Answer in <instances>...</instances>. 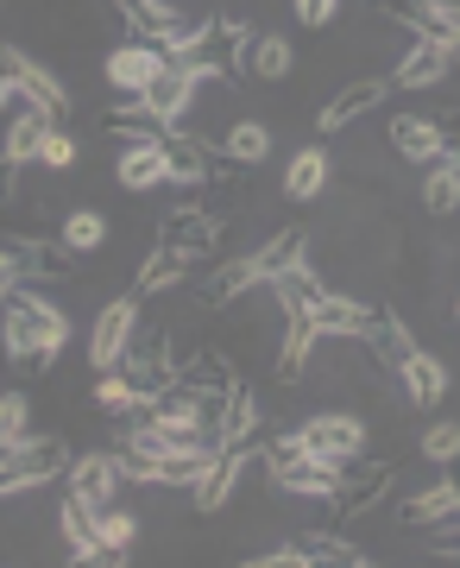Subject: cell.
I'll list each match as a JSON object with an SVG mask.
<instances>
[{
	"mask_svg": "<svg viewBox=\"0 0 460 568\" xmlns=\"http://www.w3.org/2000/svg\"><path fill=\"white\" fill-rule=\"evenodd\" d=\"M159 63H164V51L152 39H126V44L108 51V82H114L121 95H145V82L159 77Z\"/></svg>",
	"mask_w": 460,
	"mask_h": 568,
	"instance_id": "cell-7",
	"label": "cell"
},
{
	"mask_svg": "<svg viewBox=\"0 0 460 568\" xmlns=\"http://www.w3.org/2000/svg\"><path fill=\"white\" fill-rule=\"evenodd\" d=\"M391 152L410 164H436L441 159V126L422 121V114H398L391 121Z\"/></svg>",
	"mask_w": 460,
	"mask_h": 568,
	"instance_id": "cell-16",
	"label": "cell"
},
{
	"mask_svg": "<svg viewBox=\"0 0 460 568\" xmlns=\"http://www.w3.org/2000/svg\"><path fill=\"white\" fill-rule=\"evenodd\" d=\"M246 455H253V443H221L215 455H208V474L196 480V506L202 511L227 506V493L241 487V474H246Z\"/></svg>",
	"mask_w": 460,
	"mask_h": 568,
	"instance_id": "cell-9",
	"label": "cell"
},
{
	"mask_svg": "<svg viewBox=\"0 0 460 568\" xmlns=\"http://www.w3.org/2000/svg\"><path fill=\"white\" fill-rule=\"evenodd\" d=\"M121 366H126V386L140 392V398H159V392L177 379V366H171V354H164V347H145V354H133V347H126Z\"/></svg>",
	"mask_w": 460,
	"mask_h": 568,
	"instance_id": "cell-22",
	"label": "cell"
},
{
	"mask_svg": "<svg viewBox=\"0 0 460 568\" xmlns=\"http://www.w3.org/2000/svg\"><path fill=\"white\" fill-rule=\"evenodd\" d=\"M253 436H259V398L246 386H227L215 410V443H253Z\"/></svg>",
	"mask_w": 460,
	"mask_h": 568,
	"instance_id": "cell-14",
	"label": "cell"
},
{
	"mask_svg": "<svg viewBox=\"0 0 460 568\" xmlns=\"http://www.w3.org/2000/svg\"><path fill=\"white\" fill-rule=\"evenodd\" d=\"M20 260H13V253H7V246H0V310H7V297H13V291H20Z\"/></svg>",
	"mask_w": 460,
	"mask_h": 568,
	"instance_id": "cell-43",
	"label": "cell"
},
{
	"mask_svg": "<svg viewBox=\"0 0 460 568\" xmlns=\"http://www.w3.org/2000/svg\"><path fill=\"white\" fill-rule=\"evenodd\" d=\"M121 462H114V448H108V455H76V462H70V493H76L82 506H114V493H121Z\"/></svg>",
	"mask_w": 460,
	"mask_h": 568,
	"instance_id": "cell-8",
	"label": "cell"
},
{
	"mask_svg": "<svg viewBox=\"0 0 460 568\" xmlns=\"http://www.w3.org/2000/svg\"><path fill=\"white\" fill-rule=\"evenodd\" d=\"M7 102H20V89H13V82L0 77V108H7Z\"/></svg>",
	"mask_w": 460,
	"mask_h": 568,
	"instance_id": "cell-47",
	"label": "cell"
},
{
	"mask_svg": "<svg viewBox=\"0 0 460 568\" xmlns=\"http://www.w3.org/2000/svg\"><path fill=\"white\" fill-rule=\"evenodd\" d=\"M58 525H63V544H70V562H121L114 549L101 544V530H95V506H82L76 493H70V506L58 511Z\"/></svg>",
	"mask_w": 460,
	"mask_h": 568,
	"instance_id": "cell-10",
	"label": "cell"
},
{
	"mask_svg": "<svg viewBox=\"0 0 460 568\" xmlns=\"http://www.w3.org/2000/svg\"><path fill=\"white\" fill-rule=\"evenodd\" d=\"M309 347H316V323H309V310H303V316H290V335H284V354H278V373H284V379H303Z\"/></svg>",
	"mask_w": 460,
	"mask_h": 568,
	"instance_id": "cell-34",
	"label": "cell"
},
{
	"mask_svg": "<svg viewBox=\"0 0 460 568\" xmlns=\"http://www.w3.org/2000/svg\"><path fill=\"white\" fill-rule=\"evenodd\" d=\"M95 405L108 410V417H133V410L152 405V398H140V392L126 386V373H108V379L95 386Z\"/></svg>",
	"mask_w": 460,
	"mask_h": 568,
	"instance_id": "cell-38",
	"label": "cell"
},
{
	"mask_svg": "<svg viewBox=\"0 0 460 568\" xmlns=\"http://www.w3.org/2000/svg\"><path fill=\"white\" fill-rule=\"evenodd\" d=\"M0 335H7V354H13V366H32V373H44V366H51V354L70 342V316H63L58 304H44L32 284H20V291L7 297V323H0Z\"/></svg>",
	"mask_w": 460,
	"mask_h": 568,
	"instance_id": "cell-1",
	"label": "cell"
},
{
	"mask_svg": "<svg viewBox=\"0 0 460 568\" xmlns=\"http://www.w3.org/2000/svg\"><path fill=\"white\" fill-rule=\"evenodd\" d=\"M321 183H328V152L321 145H303L297 159H290V171H284V196L290 203H316Z\"/></svg>",
	"mask_w": 460,
	"mask_h": 568,
	"instance_id": "cell-24",
	"label": "cell"
},
{
	"mask_svg": "<svg viewBox=\"0 0 460 568\" xmlns=\"http://www.w3.org/2000/svg\"><path fill=\"white\" fill-rule=\"evenodd\" d=\"M403 373V392H410V405H441V398H448V366L436 361V354H410V361L398 366Z\"/></svg>",
	"mask_w": 460,
	"mask_h": 568,
	"instance_id": "cell-21",
	"label": "cell"
},
{
	"mask_svg": "<svg viewBox=\"0 0 460 568\" xmlns=\"http://www.w3.org/2000/svg\"><path fill=\"white\" fill-rule=\"evenodd\" d=\"M290 63H297V51H290V39H272V32H253V44H246V63L241 70H253V77L278 82L290 77Z\"/></svg>",
	"mask_w": 460,
	"mask_h": 568,
	"instance_id": "cell-27",
	"label": "cell"
},
{
	"mask_svg": "<svg viewBox=\"0 0 460 568\" xmlns=\"http://www.w3.org/2000/svg\"><path fill=\"white\" fill-rule=\"evenodd\" d=\"M133 328H140V304H133V297L108 304L95 316V335H89V361H95L101 373H114V366L126 361V347H133Z\"/></svg>",
	"mask_w": 460,
	"mask_h": 568,
	"instance_id": "cell-5",
	"label": "cell"
},
{
	"mask_svg": "<svg viewBox=\"0 0 460 568\" xmlns=\"http://www.w3.org/2000/svg\"><path fill=\"white\" fill-rule=\"evenodd\" d=\"M265 467H272V480H278L284 493L340 499V462H321V455H309L297 436H278V443H272V455H265Z\"/></svg>",
	"mask_w": 460,
	"mask_h": 568,
	"instance_id": "cell-2",
	"label": "cell"
},
{
	"mask_svg": "<svg viewBox=\"0 0 460 568\" xmlns=\"http://www.w3.org/2000/svg\"><path fill=\"white\" fill-rule=\"evenodd\" d=\"M422 462H436V467L460 462V424H429L422 429Z\"/></svg>",
	"mask_w": 460,
	"mask_h": 568,
	"instance_id": "cell-40",
	"label": "cell"
},
{
	"mask_svg": "<svg viewBox=\"0 0 460 568\" xmlns=\"http://www.w3.org/2000/svg\"><path fill=\"white\" fill-rule=\"evenodd\" d=\"M63 467H70L63 436H25V443L7 455V467H0V499H13V493H32V487H44V480H58Z\"/></svg>",
	"mask_w": 460,
	"mask_h": 568,
	"instance_id": "cell-3",
	"label": "cell"
},
{
	"mask_svg": "<svg viewBox=\"0 0 460 568\" xmlns=\"http://www.w3.org/2000/svg\"><path fill=\"white\" fill-rule=\"evenodd\" d=\"M265 152H272V126L265 121H241V126H227V140H221V159L227 164H259Z\"/></svg>",
	"mask_w": 460,
	"mask_h": 568,
	"instance_id": "cell-28",
	"label": "cell"
},
{
	"mask_svg": "<svg viewBox=\"0 0 460 568\" xmlns=\"http://www.w3.org/2000/svg\"><path fill=\"white\" fill-rule=\"evenodd\" d=\"M297 443L309 448V455H321V462H347V455H366V424L328 410V417H309V424L297 429Z\"/></svg>",
	"mask_w": 460,
	"mask_h": 568,
	"instance_id": "cell-6",
	"label": "cell"
},
{
	"mask_svg": "<svg viewBox=\"0 0 460 568\" xmlns=\"http://www.w3.org/2000/svg\"><path fill=\"white\" fill-rule=\"evenodd\" d=\"M13 260H20V278L32 284V278H70L76 272V253L63 241H0Z\"/></svg>",
	"mask_w": 460,
	"mask_h": 568,
	"instance_id": "cell-13",
	"label": "cell"
},
{
	"mask_svg": "<svg viewBox=\"0 0 460 568\" xmlns=\"http://www.w3.org/2000/svg\"><path fill=\"white\" fill-rule=\"evenodd\" d=\"M114 178H121L126 190H159V183H171L164 140H121V164H114Z\"/></svg>",
	"mask_w": 460,
	"mask_h": 568,
	"instance_id": "cell-12",
	"label": "cell"
},
{
	"mask_svg": "<svg viewBox=\"0 0 460 568\" xmlns=\"http://www.w3.org/2000/svg\"><path fill=\"white\" fill-rule=\"evenodd\" d=\"M164 164H171V183H208L227 171V159H215L202 140H190V133H164Z\"/></svg>",
	"mask_w": 460,
	"mask_h": 568,
	"instance_id": "cell-11",
	"label": "cell"
},
{
	"mask_svg": "<svg viewBox=\"0 0 460 568\" xmlns=\"http://www.w3.org/2000/svg\"><path fill=\"white\" fill-rule=\"evenodd\" d=\"M403 525L410 530H448V525H460V487H448V480H441V487H429V493H417V499H410V506H403Z\"/></svg>",
	"mask_w": 460,
	"mask_h": 568,
	"instance_id": "cell-19",
	"label": "cell"
},
{
	"mask_svg": "<svg viewBox=\"0 0 460 568\" xmlns=\"http://www.w3.org/2000/svg\"><path fill=\"white\" fill-rule=\"evenodd\" d=\"M454 310H460V304H454Z\"/></svg>",
	"mask_w": 460,
	"mask_h": 568,
	"instance_id": "cell-49",
	"label": "cell"
},
{
	"mask_svg": "<svg viewBox=\"0 0 460 568\" xmlns=\"http://www.w3.org/2000/svg\"><path fill=\"white\" fill-rule=\"evenodd\" d=\"M366 342H372V354H379L391 373H398V366L417 354V335H410V328H403L391 310H372V316H366Z\"/></svg>",
	"mask_w": 460,
	"mask_h": 568,
	"instance_id": "cell-18",
	"label": "cell"
},
{
	"mask_svg": "<svg viewBox=\"0 0 460 568\" xmlns=\"http://www.w3.org/2000/svg\"><path fill=\"white\" fill-rule=\"evenodd\" d=\"M39 164H51V171H70V164H76V140H70L63 126H51V140L39 145Z\"/></svg>",
	"mask_w": 460,
	"mask_h": 568,
	"instance_id": "cell-41",
	"label": "cell"
},
{
	"mask_svg": "<svg viewBox=\"0 0 460 568\" xmlns=\"http://www.w3.org/2000/svg\"><path fill=\"white\" fill-rule=\"evenodd\" d=\"M441 159L460 164V121H441Z\"/></svg>",
	"mask_w": 460,
	"mask_h": 568,
	"instance_id": "cell-46",
	"label": "cell"
},
{
	"mask_svg": "<svg viewBox=\"0 0 460 568\" xmlns=\"http://www.w3.org/2000/svg\"><path fill=\"white\" fill-rule=\"evenodd\" d=\"M253 568H309V556H303V544H284L272 556H253Z\"/></svg>",
	"mask_w": 460,
	"mask_h": 568,
	"instance_id": "cell-42",
	"label": "cell"
},
{
	"mask_svg": "<svg viewBox=\"0 0 460 568\" xmlns=\"http://www.w3.org/2000/svg\"><path fill=\"white\" fill-rule=\"evenodd\" d=\"M303 556H309V562H340V568H360L366 556L354 544H347V537H335V530H309V537H303Z\"/></svg>",
	"mask_w": 460,
	"mask_h": 568,
	"instance_id": "cell-37",
	"label": "cell"
},
{
	"mask_svg": "<svg viewBox=\"0 0 460 568\" xmlns=\"http://www.w3.org/2000/svg\"><path fill=\"white\" fill-rule=\"evenodd\" d=\"M454 63H460V39H454Z\"/></svg>",
	"mask_w": 460,
	"mask_h": 568,
	"instance_id": "cell-48",
	"label": "cell"
},
{
	"mask_svg": "<svg viewBox=\"0 0 460 568\" xmlns=\"http://www.w3.org/2000/svg\"><path fill=\"white\" fill-rule=\"evenodd\" d=\"M366 316H372V304H354V297H335V291H321L309 304L316 335H366Z\"/></svg>",
	"mask_w": 460,
	"mask_h": 568,
	"instance_id": "cell-17",
	"label": "cell"
},
{
	"mask_svg": "<svg viewBox=\"0 0 460 568\" xmlns=\"http://www.w3.org/2000/svg\"><path fill=\"white\" fill-rule=\"evenodd\" d=\"M422 203L436 209V215L460 209V164H454V159H436V164H429V178H422Z\"/></svg>",
	"mask_w": 460,
	"mask_h": 568,
	"instance_id": "cell-32",
	"label": "cell"
},
{
	"mask_svg": "<svg viewBox=\"0 0 460 568\" xmlns=\"http://www.w3.org/2000/svg\"><path fill=\"white\" fill-rule=\"evenodd\" d=\"M454 70V44H436V39H417L410 44V58L398 63V89H429Z\"/></svg>",
	"mask_w": 460,
	"mask_h": 568,
	"instance_id": "cell-15",
	"label": "cell"
},
{
	"mask_svg": "<svg viewBox=\"0 0 460 568\" xmlns=\"http://www.w3.org/2000/svg\"><path fill=\"white\" fill-rule=\"evenodd\" d=\"M51 126H58V121H51L44 108H20V121L7 126V145H0V152H7V159H20V164L39 159V145L51 140Z\"/></svg>",
	"mask_w": 460,
	"mask_h": 568,
	"instance_id": "cell-26",
	"label": "cell"
},
{
	"mask_svg": "<svg viewBox=\"0 0 460 568\" xmlns=\"http://www.w3.org/2000/svg\"><path fill=\"white\" fill-rule=\"evenodd\" d=\"M13 190H20V159L0 152V203H13Z\"/></svg>",
	"mask_w": 460,
	"mask_h": 568,
	"instance_id": "cell-45",
	"label": "cell"
},
{
	"mask_svg": "<svg viewBox=\"0 0 460 568\" xmlns=\"http://www.w3.org/2000/svg\"><path fill=\"white\" fill-rule=\"evenodd\" d=\"M108 133H121V140H164V121L140 102V95H133V102L108 108Z\"/></svg>",
	"mask_w": 460,
	"mask_h": 568,
	"instance_id": "cell-29",
	"label": "cell"
},
{
	"mask_svg": "<svg viewBox=\"0 0 460 568\" xmlns=\"http://www.w3.org/2000/svg\"><path fill=\"white\" fill-rule=\"evenodd\" d=\"M272 291H278V304H284V316H303V310L316 304L321 297V284H316V272H309V265H290V272H278V278H272Z\"/></svg>",
	"mask_w": 460,
	"mask_h": 568,
	"instance_id": "cell-30",
	"label": "cell"
},
{
	"mask_svg": "<svg viewBox=\"0 0 460 568\" xmlns=\"http://www.w3.org/2000/svg\"><path fill=\"white\" fill-rule=\"evenodd\" d=\"M215 234H221L215 215H202V209H177V215L164 222L159 241H164V246H177V253H208V246H215Z\"/></svg>",
	"mask_w": 460,
	"mask_h": 568,
	"instance_id": "cell-23",
	"label": "cell"
},
{
	"mask_svg": "<svg viewBox=\"0 0 460 568\" xmlns=\"http://www.w3.org/2000/svg\"><path fill=\"white\" fill-rule=\"evenodd\" d=\"M253 284H265V278H259V260H253V253H246V260H227V265L215 272V284H208V304H227V297H246Z\"/></svg>",
	"mask_w": 460,
	"mask_h": 568,
	"instance_id": "cell-33",
	"label": "cell"
},
{
	"mask_svg": "<svg viewBox=\"0 0 460 568\" xmlns=\"http://www.w3.org/2000/svg\"><path fill=\"white\" fill-rule=\"evenodd\" d=\"M101 241H108V222H101L95 209H76V215L63 222V246H70V253H95Z\"/></svg>",
	"mask_w": 460,
	"mask_h": 568,
	"instance_id": "cell-39",
	"label": "cell"
},
{
	"mask_svg": "<svg viewBox=\"0 0 460 568\" xmlns=\"http://www.w3.org/2000/svg\"><path fill=\"white\" fill-rule=\"evenodd\" d=\"M196 89H202L196 70H183V63L164 58V63H159V77L145 82V95H140V102L152 108V114H159L164 126H183V114L196 108Z\"/></svg>",
	"mask_w": 460,
	"mask_h": 568,
	"instance_id": "cell-4",
	"label": "cell"
},
{
	"mask_svg": "<svg viewBox=\"0 0 460 568\" xmlns=\"http://www.w3.org/2000/svg\"><path fill=\"white\" fill-rule=\"evenodd\" d=\"M190 260H196V253H177V246H164V241H159V253L140 265V297H159V291L183 284V278H190Z\"/></svg>",
	"mask_w": 460,
	"mask_h": 568,
	"instance_id": "cell-25",
	"label": "cell"
},
{
	"mask_svg": "<svg viewBox=\"0 0 460 568\" xmlns=\"http://www.w3.org/2000/svg\"><path fill=\"white\" fill-rule=\"evenodd\" d=\"M335 7H340V0H297L303 26H328V20H335Z\"/></svg>",
	"mask_w": 460,
	"mask_h": 568,
	"instance_id": "cell-44",
	"label": "cell"
},
{
	"mask_svg": "<svg viewBox=\"0 0 460 568\" xmlns=\"http://www.w3.org/2000/svg\"><path fill=\"white\" fill-rule=\"evenodd\" d=\"M95 530H101V544L114 549L121 562H126V549L140 544V518H133V511H114V506H101V511H95Z\"/></svg>",
	"mask_w": 460,
	"mask_h": 568,
	"instance_id": "cell-35",
	"label": "cell"
},
{
	"mask_svg": "<svg viewBox=\"0 0 460 568\" xmlns=\"http://www.w3.org/2000/svg\"><path fill=\"white\" fill-rule=\"evenodd\" d=\"M32 436V398L25 392H0V443L20 448Z\"/></svg>",
	"mask_w": 460,
	"mask_h": 568,
	"instance_id": "cell-36",
	"label": "cell"
},
{
	"mask_svg": "<svg viewBox=\"0 0 460 568\" xmlns=\"http://www.w3.org/2000/svg\"><path fill=\"white\" fill-rule=\"evenodd\" d=\"M379 102H385V82H347L335 102L321 108V133H340V126H354L360 114H372Z\"/></svg>",
	"mask_w": 460,
	"mask_h": 568,
	"instance_id": "cell-20",
	"label": "cell"
},
{
	"mask_svg": "<svg viewBox=\"0 0 460 568\" xmlns=\"http://www.w3.org/2000/svg\"><path fill=\"white\" fill-rule=\"evenodd\" d=\"M303 246H309V241H303V227H284V234H272V241L253 253V260H259V278L272 284L278 272H290V265L303 260Z\"/></svg>",
	"mask_w": 460,
	"mask_h": 568,
	"instance_id": "cell-31",
	"label": "cell"
}]
</instances>
